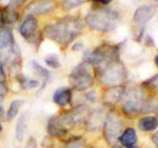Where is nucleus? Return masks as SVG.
<instances>
[{
    "instance_id": "nucleus-24",
    "label": "nucleus",
    "mask_w": 158,
    "mask_h": 148,
    "mask_svg": "<svg viewBox=\"0 0 158 148\" xmlns=\"http://www.w3.org/2000/svg\"><path fill=\"white\" fill-rule=\"evenodd\" d=\"M9 90H10V88H9L7 81L6 80H0V100L1 101L7 96Z\"/></svg>"
},
{
    "instance_id": "nucleus-18",
    "label": "nucleus",
    "mask_w": 158,
    "mask_h": 148,
    "mask_svg": "<svg viewBox=\"0 0 158 148\" xmlns=\"http://www.w3.org/2000/svg\"><path fill=\"white\" fill-rule=\"evenodd\" d=\"M24 103H26V101L23 98H15V100H12L10 106H9V108H7V111H6V121L10 123L14 119H16L21 111V108L24 106Z\"/></svg>"
},
{
    "instance_id": "nucleus-25",
    "label": "nucleus",
    "mask_w": 158,
    "mask_h": 148,
    "mask_svg": "<svg viewBox=\"0 0 158 148\" xmlns=\"http://www.w3.org/2000/svg\"><path fill=\"white\" fill-rule=\"evenodd\" d=\"M24 148H38V142H37V138L34 136H29L26 141V146Z\"/></svg>"
},
{
    "instance_id": "nucleus-5",
    "label": "nucleus",
    "mask_w": 158,
    "mask_h": 148,
    "mask_svg": "<svg viewBox=\"0 0 158 148\" xmlns=\"http://www.w3.org/2000/svg\"><path fill=\"white\" fill-rule=\"evenodd\" d=\"M94 68L91 64L83 60L78 66H76L72 72L68 75V80L71 84V89L77 92H84L93 88L95 76H94Z\"/></svg>"
},
{
    "instance_id": "nucleus-16",
    "label": "nucleus",
    "mask_w": 158,
    "mask_h": 148,
    "mask_svg": "<svg viewBox=\"0 0 158 148\" xmlns=\"http://www.w3.org/2000/svg\"><path fill=\"white\" fill-rule=\"evenodd\" d=\"M27 129H28V113H23L17 119L16 126H15V138L17 142L21 143L24 141Z\"/></svg>"
},
{
    "instance_id": "nucleus-9",
    "label": "nucleus",
    "mask_w": 158,
    "mask_h": 148,
    "mask_svg": "<svg viewBox=\"0 0 158 148\" xmlns=\"http://www.w3.org/2000/svg\"><path fill=\"white\" fill-rule=\"evenodd\" d=\"M156 15V7L153 5H141L133 15V35L136 41H140L143 35V31L150 19Z\"/></svg>"
},
{
    "instance_id": "nucleus-6",
    "label": "nucleus",
    "mask_w": 158,
    "mask_h": 148,
    "mask_svg": "<svg viewBox=\"0 0 158 148\" xmlns=\"http://www.w3.org/2000/svg\"><path fill=\"white\" fill-rule=\"evenodd\" d=\"M119 55H120L119 45L103 43L98 47H95L93 51H89L88 54H85L84 60L91 64L94 71H96L103 64H106L107 62L114 58H119Z\"/></svg>"
},
{
    "instance_id": "nucleus-22",
    "label": "nucleus",
    "mask_w": 158,
    "mask_h": 148,
    "mask_svg": "<svg viewBox=\"0 0 158 148\" xmlns=\"http://www.w3.org/2000/svg\"><path fill=\"white\" fill-rule=\"evenodd\" d=\"M44 61H45L46 66H48V67H50V68H52V69H57V68L61 67V63H60L59 57H57V55H55V54L48 55L45 58H44Z\"/></svg>"
},
{
    "instance_id": "nucleus-37",
    "label": "nucleus",
    "mask_w": 158,
    "mask_h": 148,
    "mask_svg": "<svg viewBox=\"0 0 158 148\" xmlns=\"http://www.w3.org/2000/svg\"><path fill=\"white\" fill-rule=\"evenodd\" d=\"M155 1H156V2H158V0H155Z\"/></svg>"
},
{
    "instance_id": "nucleus-21",
    "label": "nucleus",
    "mask_w": 158,
    "mask_h": 148,
    "mask_svg": "<svg viewBox=\"0 0 158 148\" xmlns=\"http://www.w3.org/2000/svg\"><path fill=\"white\" fill-rule=\"evenodd\" d=\"M142 88L147 91H152V92H158V74L153 75L152 78L145 80L142 83Z\"/></svg>"
},
{
    "instance_id": "nucleus-12",
    "label": "nucleus",
    "mask_w": 158,
    "mask_h": 148,
    "mask_svg": "<svg viewBox=\"0 0 158 148\" xmlns=\"http://www.w3.org/2000/svg\"><path fill=\"white\" fill-rule=\"evenodd\" d=\"M73 97V90L67 86H61L55 90L52 95V102L60 107V108H66L67 106L71 105Z\"/></svg>"
},
{
    "instance_id": "nucleus-28",
    "label": "nucleus",
    "mask_w": 158,
    "mask_h": 148,
    "mask_svg": "<svg viewBox=\"0 0 158 148\" xmlns=\"http://www.w3.org/2000/svg\"><path fill=\"white\" fill-rule=\"evenodd\" d=\"M0 80H6V69L1 61H0Z\"/></svg>"
},
{
    "instance_id": "nucleus-11",
    "label": "nucleus",
    "mask_w": 158,
    "mask_h": 148,
    "mask_svg": "<svg viewBox=\"0 0 158 148\" xmlns=\"http://www.w3.org/2000/svg\"><path fill=\"white\" fill-rule=\"evenodd\" d=\"M125 92V86H116V88H108L102 93V102L106 106H116L123 98V95Z\"/></svg>"
},
{
    "instance_id": "nucleus-32",
    "label": "nucleus",
    "mask_w": 158,
    "mask_h": 148,
    "mask_svg": "<svg viewBox=\"0 0 158 148\" xmlns=\"http://www.w3.org/2000/svg\"><path fill=\"white\" fill-rule=\"evenodd\" d=\"M9 2H10V0H0V4H4L5 6L9 5Z\"/></svg>"
},
{
    "instance_id": "nucleus-33",
    "label": "nucleus",
    "mask_w": 158,
    "mask_h": 148,
    "mask_svg": "<svg viewBox=\"0 0 158 148\" xmlns=\"http://www.w3.org/2000/svg\"><path fill=\"white\" fill-rule=\"evenodd\" d=\"M155 63H156V64L158 66V54H157V56L155 57Z\"/></svg>"
},
{
    "instance_id": "nucleus-29",
    "label": "nucleus",
    "mask_w": 158,
    "mask_h": 148,
    "mask_svg": "<svg viewBox=\"0 0 158 148\" xmlns=\"http://www.w3.org/2000/svg\"><path fill=\"white\" fill-rule=\"evenodd\" d=\"M96 6H107L112 0H91Z\"/></svg>"
},
{
    "instance_id": "nucleus-30",
    "label": "nucleus",
    "mask_w": 158,
    "mask_h": 148,
    "mask_svg": "<svg viewBox=\"0 0 158 148\" xmlns=\"http://www.w3.org/2000/svg\"><path fill=\"white\" fill-rule=\"evenodd\" d=\"M1 120H6V113H5V108L1 105V100H0V121Z\"/></svg>"
},
{
    "instance_id": "nucleus-7",
    "label": "nucleus",
    "mask_w": 158,
    "mask_h": 148,
    "mask_svg": "<svg viewBox=\"0 0 158 148\" xmlns=\"http://www.w3.org/2000/svg\"><path fill=\"white\" fill-rule=\"evenodd\" d=\"M103 137L110 146H114L119 140L120 134L124 130V119L123 115L116 109H110L106 112L103 121Z\"/></svg>"
},
{
    "instance_id": "nucleus-31",
    "label": "nucleus",
    "mask_w": 158,
    "mask_h": 148,
    "mask_svg": "<svg viewBox=\"0 0 158 148\" xmlns=\"http://www.w3.org/2000/svg\"><path fill=\"white\" fill-rule=\"evenodd\" d=\"M151 140H152V142L155 143V146H157V147H158V130H157V131H155V134L152 135Z\"/></svg>"
},
{
    "instance_id": "nucleus-10",
    "label": "nucleus",
    "mask_w": 158,
    "mask_h": 148,
    "mask_svg": "<svg viewBox=\"0 0 158 148\" xmlns=\"http://www.w3.org/2000/svg\"><path fill=\"white\" fill-rule=\"evenodd\" d=\"M56 9V2L54 0H33L23 7L24 15H49Z\"/></svg>"
},
{
    "instance_id": "nucleus-19",
    "label": "nucleus",
    "mask_w": 158,
    "mask_h": 148,
    "mask_svg": "<svg viewBox=\"0 0 158 148\" xmlns=\"http://www.w3.org/2000/svg\"><path fill=\"white\" fill-rule=\"evenodd\" d=\"M31 66H32V69H33L34 74H37L40 79L43 80V84H41V86H40V90H43V89L45 88V85H46V84L49 83V80H50V72H49L46 68H44L41 64H39L37 61H32V62H31Z\"/></svg>"
},
{
    "instance_id": "nucleus-27",
    "label": "nucleus",
    "mask_w": 158,
    "mask_h": 148,
    "mask_svg": "<svg viewBox=\"0 0 158 148\" xmlns=\"http://www.w3.org/2000/svg\"><path fill=\"white\" fill-rule=\"evenodd\" d=\"M5 27H6V24H5V17H4V7L0 6V31Z\"/></svg>"
},
{
    "instance_id": "nucleus-17",
    "label": "nucleus",
    "mask_w": 158,
    "mask_h": 148,
    "mask_svg": "<svg viewBox=\"0 0 158 148\" xmlns=\"http://www.w3.org/2000/svg\"><path fill=\"white\" fill-rule=\"evenodd\" d=\"M138 128L140 131L151 132L158 128V118L156 115H145L138 121Z\"/></svg>"
},
{
    "instance_id": "nucleus-35",
    "label": "nucleus",
    "mask_w": 158,
    "mask_h": 148,
    "mask_svg": "<svg viewBox=\"0 0 158 148\" xmlns=\"http://www.w3.org/2000/svg\"><path fill=\"white\" fill-rule=\"evenodd\" d=\"M112 148H124V147H122V146H117V145H114V146H112Z\"/></svg>"
},
{
    "instance_id": "nucleus-4",
    "label": "nucleus",
    "mask_w": 158,
    "mask_h": 148,
    "mask_svg": "<svg viewBox=\"0 0 158 148\" xmlns=\"http://www.w3.org/2000/svg\"><path fill=\"white\" fill-rule=\"evenodd\" d=\"M146 90L142 86H131L125 88V92L120 101L122 112L127 117H135L140 113H143L145 105L147 102Z\"/></svg>"
},
{
    "instance_id": "nucleus-26",
    "label": "nucleus",
    "mask_w": 158,
    "mask_h": 148,
    "mask_svg": "<svg viewBox=\"0 0 158 148\" xmlns=\"http://www.w3.org/2000/svg\"><path fill=\"white\" fill-rule=\"evenodd\" d=\"M85 98L89 100L90 102H96L98 96H96V91L95 90H88L85 93Z\"/></svg>"
},
{
    "instance_id": "nucleus-34",
    "label": "nucleus",
    "mask_w": 158,
    "mask_h": 148,
    "mask_svg": "<svg viewBox=\"0 0 158 148\" xmlns=\"http://www.w3.org/2000/svg\"><path fill=\"white\" fill-rule=\"evenodd\" d=\"M2 130H4V128H2V124H1V121H0V132H2Z\"/></svg>"
},
{
    "instance_id": "nucleus-15",
    "label": "nucleus",
    "mask_w": 158,
    "mask_h": 148,
    "mask_svg": "<svg viewBox=\"0 0 158 148\" xmlns=\"http://www.w3.org/2000/svg\"><path fill=\"white\" fill-rule=\"evenodd\" d=\"M118 142L120 143V146L124 148H129L133 147L136 145L138 142V134H136V130L131 126L129 128H125L123 130V132L120 134L119 136Z\"/></svg>"
},
{
    "instance_id": "nucleus-1",
    "label": "nucleus",
    "mask_w": 158,
    "mask_h": 148,
    "mask_svg": "<svg viewBox=\"0 0 158 148\" xmlns=\"http://www.w3.org/2000/svg\"><path fill=\"white\" fill-rule=\"evenodd\" d=\"M84 27L85 22L79 16H64L54 23L46 24L41 33L61 47H67L83 33Z\"/></svg>"
},
{
    "instance_id": "nucleus-23",
    "label": "nucleus",
    "mask_w": 158,
    "mask_h": 148,
    "mask_svg": "<svg viewBox=\"0 0 158 148\" xmlns=\"http://www.w3.org/2000/svg\"><path fill=\"white\" fill-rule=\"evenodd\" d=\"M81 146H83V137L80 136L69 137L66 141V148H81Z\"/></svg>"
},
{
    "instance_id": "nucleus-13",
    "label": "nucleus",
    "mask_w": 158,
    "mask_h": 148,
    "mask_svg": "<svg viewBox=\"0 0 158 148\" xmlns=\"http://www.w3.org/2000/svg\"><path fill=\"white\" fill-rule=\"evenodd\" d=\"M105 115H106V113L102 111V108H96V109L91 111L85 121L86 129L89 131H96V130L102 129L103 121H105Z\"/></svg>"
},
{
    "instance_id": "nucleus-3",
    "label": "nucleus",
    "mask_w": 158,
    "mask_h": 148,
    "mask_svg": "<svg viewBox=\"0 0 158 148\" xmlns=\"http://www.w3.org/2000/svg\"><path fill=\"white\" fill-rule=\"evenodd\" d=\"M94 73L99 80L100 85L106 89L122 86L128 78V71L125 68V64L120 61V57L107 62L99 69L94 71Z\"/></svg>"
},
{
    "instance_id": "nucleus-14",
    "label": "nucleus",
    "mask_w": 158,
    "mask_h": 148,
    "mask_svg": "<svg viewBox=\"0 0 158 148\" xmlns=\"http://www.w3.org/2000/svg\"><path fill=\"white\" fill-rule=\"evenodd\" d=\"M46 131L49 134L50 137H54V138H66L67 134H68V130H66L57 120V117L56 115H52L48 119V123H46Z\"/></svg>"
},
{
    "instance_id": "nucleus-2",
    "label": "nucleus",
    "mask_w": 158,
    "mask_h": 148,
    "mask_svg": "<svg viewBox=\"0 0 158 148\" xmlns=\"http://www.w3.org/2000/svg\"><path fill=\"white\" fill-rule=\"evenodd\" d=\"M120 14L116 9L107 6H94L85 16V24L98 33H110L118 27Z\"/></svg>"
},
{
    "instance_id": "nucleus-20",
    "label": "nucleus",
    "mask_w": 158,
    "mask_h": 148,
    "mask_svg": "<svg viewBox=\"0 0 158 148\" xmlns=\"http://www.w3.org/2000/svg\"><path fill=\"white\" fill-rule=\"evenodd\" d=\"M89 0H62L61 1V7L64 11H69V10H73L76 7H79V6L84 5Z\"/></svg>"
},
{
    "instance_id": "nucleus-36",
    "label": "nucleus",
    "mask_w": 158,
    "mask_h": 148,
    "mask_svg": "<svg viewBox=\"0 0 158 148\" xmlns=\"http://www.w3.org/2000/svg\"><path fill=\"white\" fill-rule=\"evenodd\" d=\"M129 148H140V147H139V146H136V145H135V146H133V147H129Z\"/></svg>"
},
{
    "instance_id": "nucleus-8",
    "label": "nucleus",
    "mask_w": 158,
    "mask_h": 148,
    "mask_svg": "<svg viewBox=\"0 0 158 148\" xmlns=\"http://www.w3.org/2000/svg\"><path fill=\"white\" fill-rule=\"evenodd\" d=\"M19 34L27 43L33 45H39L43 40V33L39 32V22L37 16L33 15H24L19 26Z\"/></svg>"
}]
</instances>
